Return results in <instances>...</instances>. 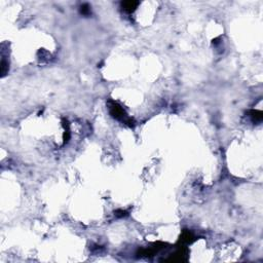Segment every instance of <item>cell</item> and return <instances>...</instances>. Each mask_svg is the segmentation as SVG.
<instances>
[{
  "label": "cell",
  "instance_id": "obj_1",
  "mask_svg": "<svg viewBox=\"0 0 263 263\" xmlns=\"http://www.w3.org/2000/svg\"><path fill=\"white\" fill-rule=\"evenodd\" d=\"M109 108H110L111 115H112L113 117H115V118H117V119L123 120L126 123H132V119L127 116V114H126V112H124V110L122 109V107L119 106L117 103L112 102L110 104Z\"/></svg>",
  "mask_w": 263,
  "mask_h": 263
},
{
  "label": "cell",
  "instance_id": "obj_2",
  "mask_svg": "<svg viewBox=\"0 0 263 263\" xmlns=\"http://www.w3.org/2000/svg\"><path fill=\"white\" fill-rule=\"evenodd\" d=\"M121 5H122V8L124 9L126 12H133L135 9L137 8V6L139 5V2L138 1H133V0H130V1H124L121 3Z\"/></svg>",
  "mask_w": 263,
  "mask_h": 263
},
{
  "label": "cell",
  "instance_id": "obj_3",
  "mask_svg": "<svg viewBox=\"0 0 263 263\" xmlns=\"http://www.w3.org/2000/svg\"><path fill=\"white\" fill-rule=\"evenodd\" d=\"M180 241L182 242H186V244H189L192 241H193V235L191 234V232L189 231H184L183 234H182V237L180 238Z\"/></svg>",
  "mask_w": 263,
  "mask_h": 263
},
{
  "label": "cell",
  "instance_id": "obj_4",
  "mask_svg": "<svg viewBox=\"0 0 263 263\" xmlns=\"http://www.w3.org/2000/svg\"><path fill=\"white\" fill-rule=\"evenodd\" d=\"M251 116H252V118H253V120H254V121H261L262 120V113H261V111H257V110L252 111Z\"/></svg>",
  "mask_w": 263,
  "mask_h": 263
},
{
  "label": "cell",
  "instance_id": "obj_5",
  "mask_svg": "<svg viewBox=\"0 0 263 263\" xmlns=\"http://www.w3.org/2000/svg\"><path fill=\"white\" fill-rule=\"evenodd\" d=\"M80 12H81V13H82V15H84V16L90 15V5L87 4V3H85V4H82L81 7H80Z\"/></svg>",
  "mask_w": 263,
  "mask_h": 263
}]
</instances>
